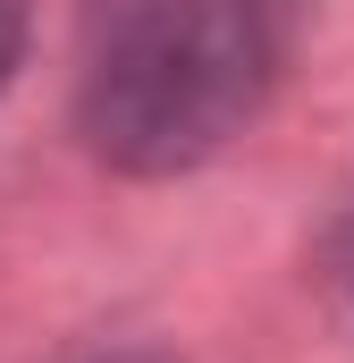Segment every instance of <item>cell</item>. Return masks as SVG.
Returning a JSON list of instances; mask_svg holds the SVG:
<instances>
[{
    "label": "cell",
    "mask_w": 354,
    "mask_h": 363,
    "mask_svg": "<svg viewBox=\"0 0 354 363\" xmlns=\"http://www.w3.org/2000/svg\"><path fill=\"white\" fill-rule=\"evenodd\" d=\"M270 68V0H93L85 127L127 169H185L253 118Z\"/></svg>",
    "instance_id": "6da1fadb"
},
{
    "label": "cell",
    "mask_w": 354,
    "mask_h": 363,
    "mask_svg": "<svg viewBox=\"0 0 354 363\" xmlns=\"http://www.w3.org/2000/svg\"><path fill=\"white\" fill-rule=\"evenodd\" d=\"M17 51H25V0H0V85L17 68Z\"/></svg>",
    "instance_id": "7a4b0ae2"
}]
</instances>
